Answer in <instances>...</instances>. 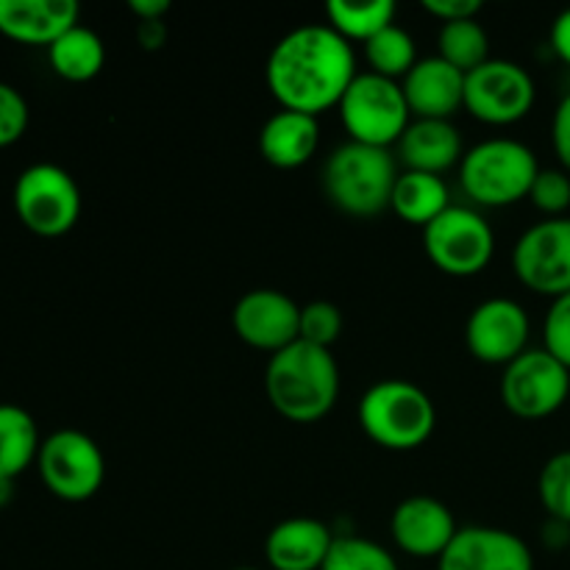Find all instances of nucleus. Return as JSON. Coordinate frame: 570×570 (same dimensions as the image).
<instances>
[{
	"label": "nucleus",
	"instance_id": "1",
	"mask_svg": "<svg viewBox=\"0 0 570 570\" xmlns=\"http://www.w3.org/2000/svg\"><path fill=\"white\" fill-rule=\"evenodd\" d=\"M354 78V48L326 22L284 33L265 65L267 89L278 106L312 117L337 106Z\"/></svg>",
	"mask_w": 570,
	"mask_h": 570
},
{
	"label": "nucleus",
	"instance_id": "2",
	"mask_svg": "<svg viewBox=\"0 0 570 570\" xmlns=\"http://www.w3.org/2000/svg\"><path fill=\"white\" fill-rule=\"evenodd\" d=\"M265 393L273 410L287 421H323L340 399L337 360L328 348L298 340L267 360Z\"/></svg>",
	"mask_w": 570,
	"mask_h": 570
},
{
	"label": "nucleus",
	"instance_id": "3",
	"mask_svg": "<svg viewBox=\"0 0 570 570\" xmlns=\"http://www.w3.org/2000/svg\"><path fill=\"white\" fill-rule=\"evenodd\" d=\"M360 426L379 449L415 451L434 434L438 410L417 384L406 379H382L362 393Z\"/></svg>",
	"mask_w": 570,
	"mask_h": 570
},
{
	"label": "nucleus",
	"instance_id": "4",
	"mask_svg": "<svg viewBox=\"0 0 570 570\" xmlns=\"http://www.w3.org/2000/svg\"><path fill=\"white\" fill-rule=\"evenodd\" d=\"M399 161L387 148L345 142L323 165V193L351 217H376L390 209Z\"/></svg>",
	"mask_w": 570,
	"mask_h": 570
},
{
	"label": "nucleus",
	"instance_id": "5",
	"mask_svg": "<svg viewBox=\"0 0 570 570\" xmlns=\"http://www.w3.org/2000/svg\"><path fill=\"white\" fill-rule=\"evenodd\" d=\"M540 173V161L521 139H482L465 150L460 161V184L476 206L504 209L529 198Z\"/></svg>",
	"mask_w": 570,
	"mask_h": 570
},
{
	"label": "nucleus",
	"instance_id": "6",
	"mask_svg": "<svg viewBox=\"0 0 570 570\" xmlns=\"http://www.w3.org/2000/svg\"><path fill=\"white\" fill-rule=\"evenodd\" d=\"M348 142L387 148L399 145L406 126L412 122L410 104L399 81L376 76V72H356L351 87L337 104Z\"/></svg>",
	"mask_w": 570,
	"mask_h": 570
},
{
	"label": "nucleus",
	"instance_id": "7",
	"mask_svg": "<svg viewBox=\"0 0 570 570\" xmlns=\"http://www.w3.org/2000/svg\"><path fill=\"white\" fill-rule=\"evenodd\" d=\"M423 250L440 273L471 278L488 271L495 256V232L471 206L451 204L423 228Z\"/></svg>",
	"mask_w": 570,
	"mask_h": 570
},
{
	"label": "nucleus",
	"instance_id": "8",
	"mask_svg": "<svg viewBox=\"0 0 570 570\" xmlns=\"http://www.w3.org/2000/svg\"><path fill=\"white\" fill-rule=\"evenodd\" d=\"M14 212L37 237H61L81 217V189L65 167L39 161L17 176Z\"/></svg>",
	"mask_w": 570,
	"mask_h": 570
},
{
	"label": "nucleus",
	"instance_id": "9",
	"mask_svg": "<svg viewBox=\"0 0 570 570\" xmlns=\"http://www.w3.org/2000/svg\"><path fill=\"white\" fill-rule=\"evenodd\" d=\"M42 484L61 501H89L106 479V460L100 445L78 429H59L42 440L37 456Z\"/></svg>",
	"mask_w": 570,
	"mask_h": 570
},
{
	"label": "nucleus",
	"instance_id": "10",
	"mask_svg": "<svg viewBox=\"0 0 570 570\" xmlns=\"http://www.w3.org/2000/svg\"><path fill=\"white\" fill-rule=\"evenodd\" d=\"M499 395L521 421H543L566 406L570 371L546 348H529L504 367Z\"/></svg>",
	"mask_w": 570,
	"mask_h": 570
},
{
	"label": "nucleus",
	"instance_id": "11",
	"mask_svg": "<svg viewBox=\"0 0 570 570\" xmlns=\"http://www.w3.org/2000/svg\"><path fill=\"white\" fill-rule=\"evenodd\" d=\"M538 83L532 72L510 59H488L465 76V109L488 126H515L532 111Z\"/></svg>",
	"mask_w": 570,
	"mask_h": 570
},
{
	"label": "nucleus",
	"instance_id": "12",
	"mask_svg": "<svg viewBox=\"0 0 570 570\" xmlns=\"http://www.w3.org/2000/svg\"><path fill=\"white\" fill-rule=\"evenodd\" d=\"M518 282L546 298L570 293V217H546L518 237L512 248Z\"/></svg>",
	"mask_w": 570,
	"mask_h": 570
},
{
	"label": "nucleus",
	"instance_id": "13",
	"mask_svg": "<svg viewBox=\"0 0 570 570\" xmlns=\"http://www.w3.org/2000/svg\"><path fill=\"white\" fill-rule=\"evenodd\" d=\"M532 321L527 309L512 298H488L468 315L465 343L473 360L482 365L507 367L512 360L529 351Z\"/></svg>",
	"mask_w": 570,
	"mask_h": 570
},
{
	"label": "nucleus",
	"instance_id": "14",
	"mask_svg": "<svg viewBox=\"0 0 570 570\" xmlns=\"http://www.w3.org/2000/svg\"><path fill=\"white\" fill-rule=\"evenodd\" d=\"M232 326L245 345L273 356L301 340V306L282 289H250L234 304Z\"/></svg>",
	"mask_w": 570,
	"mask_h": 570
},
{
	"label": "nucleus",
	"instance_id": "15",
	"mask_svg": "<svg viewBox=\"0 0 570 570\" xmlns=\"http://www.w3.org/2000/svg\"><path fill=\"white\" fill-rule=\"evenodd\" d=\"M456 532L454 512L434 495H410L390 515V538L415 560H440Z\"/></svg>",
	"mask_w": 570,
	"mask_h": 570
},
{
	"label": "nucleus",
	"instance_id": "16",
	"mask_svg": "<svg viewBox=\"0 0 570 570\" xmlns=\"http://www.w3.org/2000/svg\"><path fill=\"white\" fill-rule=\"evenodd\" d=\"M438 570H534L532 549L510 529L462 527Z\"/></svg>",
	"mask_w": 570,
	"mask_h": 570
},
{
	"label": "nucleus",
	"instance_id": "17",
	"mask_svg": "<svg viewBox=\"0 0 570 570\" xmlns=\"http://www.w3.org/2000/svg\"><path fill=\"white\" fill-rule=\"evenodd\" d=\"M415 120H451L465 106V72L440 56L417 61L401 81Z\"/></svg>",
	"mask_w": 570,
	"mask_h": 570
},
{
	"label": "nucleus",
	"instance_id": "18",
	"mask_svg": "<svg viewBox=\"0 0 570 570\" xmlns=\"http://www.w3.org/2000/svg\"><path fill=\"white\" fill-rule=\"evenodd\" d=\"M76 0H0V33L22 45H50L78 26Z\"/></svg>",
	"mask_w": 570,
	"mask_h": 570
},
{
	"label": "nucleus",
	"instance_id": "19",
	"mask_svg": "<svg viewBox=\"0 0 570 570\" xmlns=\"http://www.w3.org/2000/svg\"><path fill=\"white\" fill-rule=\"evenodd\" d=\"M337 534L317 518H287L265 538V560L273 570H321Z\"/></svg>",
	"mask_w": 570,
	"mask_h": 570
},
{
	"label": "nucleus",
	"instance_id": "20",
	"mask_svg": "<svg viewBox=\"0 0 570 570\" xmlns=\"http://www.w3.org/2000/svg\"><path fill=\"white\" fill-rule=\"evenodd\" d=\"M321 145L317 117L282 109L265 120L259 131V154L278 170H298L315 156Z\"/></svg>",
	"mask_w": 570,
	"mask_h": 570
},
{
	"label": "nucleus",
	"instance_id": "21",
	"mask_svg": "<svg viewBox=\"0 0 570 570\" xmlns=\"http://www.w3.org/2000/svg\"><path fill=\"white\" fill-rule=\"evenodd\" d=\"M462 137L451 120H412L399 139V161L404 170L443 176L462 161Z\"/></svg>",
	"mask_w": 570,
	"mask_h": 570
},
{
	"label": "nucleus",
	"instance_id": "22",
	"mask_svg": "<svg viewBox=\"0 0 570 570\" xmlns=\"http://www.w3.org/2000/svg\"><path fill=\"white\" fill-rule=\"evenodd\" d=\"M449 206L451 193L443 176H432V173L417 170L399 173L393 198H390V209H393L401 220L410 223V226L426 228L429 223L438 220Z\"/></svg>",
	"mask_w": 570,
	"mask_h": 570
},
{
	"label": "nucleus",
	"instance_id": "23",
	"mask_svg": "<svg viewBox=\"0 0 570 570\" xmlns=\"http://www.w3.org/2000/svg\"><path fill=\"white\" fill-rule=\"evenodd\" d=\"M48 61L56 76L65 78V81H92L106 65V45L92 28L78 22V26H72L70 31H65L50 45Z\"/></svg>",
	"mask_w": 570,
	"mask_h": 570
},
{
	"label": "nucleus",
	"instance_id": "24",
	"mask_svg": "<svg viewBox=\"0 0 570 570\" xmlns=\"http://www.w3.org/2000/svg\"><path fill=\"white\" fill-rule=\"evenodd\" d=\"M42 440L31 412L17 404H0V476L17 479L37 462Z\"/></svg>",
	"mask_w": 570,
	"mask_h": 570
},
{
	"label": "nucleus",
	"instance_id": "25",
	"mask_svg": "<svg viewBox=\"0 0 570 570\" xmlns=\"http://www.w3.org/2000/svg\"><path fill=\"white\" fill-rule=\"evenodd\" d=\"M399 6L393 0H367V3H348V0H328L326 26L334 28L345 42H362L376 37L387 26H393Z\"/></svg>",
	"mask_w": 570,
	"mask_h": 570
},
{
	"label": "nucleus",
	"instance_id": "26",
	"mask_svg": "<svg viewBox=\"0 0 570 570\" xmlns=\"http://www.w3.org/2000/svg\"><path fill=\"white\" fill-rule=\"evenodd\" d=\"M438 56L468 76L490 59L488 28L479 20L443 22L438 33Z\"/></svg>",
	"mask_w": 570,
	"mask_h": 570
},
{
	"label": "nucleus",
	"instance_id": "27",
	"mask_svg": "<svg viewBox=\"0 0 570 570\" xmlns=\"http://www.w3.org/2000/svg\"><path fill=\"white\" fill-rule=\"evenodd\" d=\"M365 59L371 72L376 76L390 78V81H404L406 72L417 65V48L415 39L410 37V31L393 22L384 31H379L376 37L365 42Z\"/></svg>",
	"mask_w": 570,
	"mask_h": 570
},
{
	"label": "nucleus",
	"instance_id": "28",
	"mask_svg": "<svg viewBox=\"0 0 570 570\" xmlns=\"http://www.w3.org/2000/svg\"><path fill=\"white\" fill-rule=\"evenodd\" d=\"M321 570H401L393 551L360 534H337Z\"/></svg>",
	"mask_w": 570,
	"mask_h": 570
},
{
	"label": "nucleus",
	"instance_id": "29",
	"mask_svg": "<svg viewBox=\"0 0 570 570\" xmlns=\"http://www.w3.org/2000/svg\"><path fill=\"white\" fill-rule=\"evenodd\" d=\"M538 493L549 518L570 527V451H560L546 462L540 471Z\"/></svg>",
	"mask_w": 570,
	"mask_h": 570
},
{
	"label": "nucleus",
	"instance_id": "30",
	"mask_svg": "<svg viewBox=\"0 0 570 570\" xmlns=\"http://www.w3.org/2000/svg\"><path fill=\"white\" fill-rule=\"evenodd\" d=\"M343 334V312L332 301H312L301 306V340L317 348H328Z\"/></svg>",
	"mask_w": 570,
	"mask_h": 570
},
{
	"label": "nucleus",
	"instance_id": "31",
	"mask_svg": "<svg viewBox=\"0 0 570 570\" xmlns=\"http://www.w3.org/2000/svg\"><path fill=\"white\" fill-rule=\"evenodd\" d=\"M529 200L543 215L566 217V212L570 209V173L554 170V167H540Z\"/></svg>",
	"mask_w": 570,
	"mask_h": 570
},
{
	"label": "nucleus",
	"instance_id": "32",
	"mask_svg": "<svg viewBox=\"0 0 570 570\" xmlns=\"http://www.w3.org/2000/svg\"><path fill=\"white\" fill-rule=\"evenodd\" d=\"M543 348L570 371V293L551 301L546 312Z\"/></svg>",
	"mask_w": 570,
	"mask_h": 570
},
{
	"label": "nucleus",
	"instance_id": "33",
	"mask_svg": "<svg viewBox=\"0 0 570 570\" xmlns=\"http://www.w3.org/2000/svg\"><path fill=\"white\" fill-rule=\"evenodd\" d=\"M28 117L31 111L20 89L0 81V148H9L26 134Z\"/></svg>",
	"mask_w": 570,
	"mask_h": 570
},
{
	"label": "nucleus",
	"instance_id": "34",
	"mask_svg": "<svg viewBox=\"0 0 570 570\" xmlns=\"http://www.w3.org/2000/svg\"><path fill=\"white\" fill-rule=\"evenodd\" d=\"M484 6L479 0H423V11L432 14L434 20L443 22H460V20H476L482 14Z\"/></svg>",
	"mask_w": 570,
	"mask_h": 570
},
{
	"label": "nucleus",
	"instance_id": "35",
	"mask_svg": "<svg viewBox=\"0 0 570 570\" xmlns=\"http://www.w3.org/2000/svg\"><path fill=\"white\" fill-rule=\"evenodd\" d=\"M551 145H554L562 170L570 173V92L557 104L554 117H551Z\"/></svg>",
	"mask_w": 570,
	"mask_h": 570
},
{
	"label": "nucleus",
	"instance_id": "36",
	"mask_svg": "<svg viewBox=\"0 0 570 570\" xmlns=\"http://www.w3.org/2000/svg\"><path fill=\"white\" fill-rule=\"evenodd\" d=\"M551 50L570 67V9L560 11L551 22Z\"/></svg>",
	"mask_w": 570,
	"mask_h": 570
},
{
	"label": "nucleus",
	"instance_id": "37",
	"mask_svg": "<svg viewBox=\"0 0 570 570\" xmlns=\"http://www.w3.org/2000/svg\"><path fill=\"white\" fill-rule=\"evenodd\" d=\"M137 39L145 50H159L167 42L165 20H148L137 26Z\"/></svg>",
	"mask_w": 570,
	"mask_h": 570
},
{
	"label": "nucleus",
	"instance_id": "38",
	"mask_svg": "<svg viewBox=\"0 0 570 570\" xmlns=\"http://www.w3.org/2000/svg\"><path fill=\"white\" fill-rule=\"evenodd\" d=\"M173 6L167 0H128V11L137 17L139 22L148 20H165V14Z\"/></svg>",
	"mask_w": 570,
	"mask_h": 570
},
{
	"label": "nucleus",
	"instance_id": "39",
	"mask_svg": "<svg viewBox=\"0 0 570 570\" xmlns=\"http://www.w3.org/2000/svg\"><path fill=\"white\" fill-rule=\"evenodd\" d=\"M543 538H546V543L554 546V549H562V546H568L570 549L568 523H560V521H554V518H549V523H546V529H543Z\"/></svg>",
	"mask_w": 570,
	"mask_h": 570
},
{
	"label": "nucleus",
	"instance_id": "40",
	"mask_svg": "<svg viewBox=\"0 0 570 570\" xmlns=\"http://www.w3.org/2000/svg\"><path fill=\"white\" fill-rule=\"evenodd\" d=\"M11 499H14V479L0 476V510H3L6 504H11Z\"/></svg>",
	"mask_w": 570,
	"mask_h": 570
},
{
	"label": "nucleus",
	"instance_id": "41",
	"mask_svg": "<svg viewBox=\"0 0 570 570\" xmlns=\"http://www.w3.org/2000/svg\"><path fill=\"white\" fill-rule=\"evenodd\" d=\"M232 570H259V568H232Z\"/></svg>",
	"mask_w": 570,
	"mask_h": 570
}]
</instances>
